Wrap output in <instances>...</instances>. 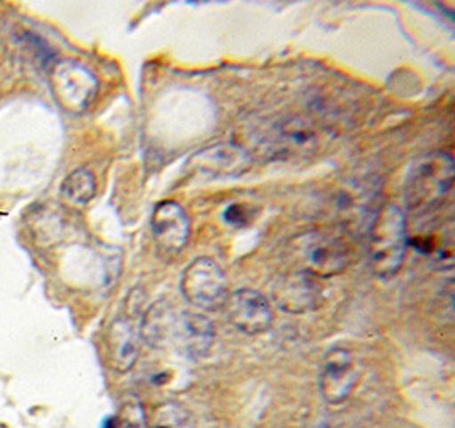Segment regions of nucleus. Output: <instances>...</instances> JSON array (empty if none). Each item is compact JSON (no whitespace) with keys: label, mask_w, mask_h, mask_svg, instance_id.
<instances>
[{"label":"nucleus","mask_w":455,"mask_h":428,"mask_svg":"<svg viewBox=\"0 0 455 428\" xmlns=\"http://www.w3.org/2000/svg\"><path fill=\"white\" fill-rule=\"evenodd\" d=\"M142 338L154 347L171 343L189 359H202L212 350L215 329L204 314H174L166 306H154L142 319Z\"/></svg>","instance_id":"1"},{"label":"nucleus","mask_w":455,"mask_h":428,"mask_svg":"<svg viewBox=\"0 0 455 428\" xmlns=\"http://www.w3.org/2000/svg\"><path fill=\"white\" fill-rule=\"evenodd\" d=\"M410 245L406 214L395 204L384 206L372 224L371 232V263L382 279L394 277L404 262Z\"/></svg>","instance_id":"2"},{"label":"nucleus","mask_w":455,"mask_h":428,"mask_svg":"<svg viewBox=\"0 0 455 428\" xmlns=\"http://www.w3.org/2000/svg\"><path fill=\"white\" fill-rule=\"evenodd\" d=\"M454 186V161L449 154H432L414 166L406 183V206L427 214L438 208Z\"/></svg>","instance_id":"3"},{"label":"nucleus","mask_w":455,"mask_h":428,"mask_svg":"<svg viewBox=\"0 0 455 428\" xmlns=\"http://www.w3.org/2000/svg\"><path fill=\"white\" fill-rule=\"evenodd\" d=\"M181 292L188 303L204 311H217L228 299V277L210 258H198L181 277Z\"/></svg>","instance_id":"4"},{"label":"nucleus","mask_w":455,"mask_h":428,"mask_svg":"<svg viewBox=\"0 0 455 428\" xmlns=\"http://www.w3.org/2000/svg\"><path fill=\"white\" fill-rule=\"evenodd\" d=\"M52 89L57 101L70 113L85 111L98 94V79L77 61H59L52 72Z\"/></svg>","instance_id":"5"},{"label":"nucleus","mask_w":455,"mask_h":428,"mask_svg":"<svg viewBox=\"0 0 455 428\" xmlns=\"http://www.w3.org/2000/svg\"><path fill=\"white\" fill-rule=\"evenodd\" d=\"M142 319L140 309L130 306L126 314L113 321L108 331V355L111 367L118 372H128L135 366L140 353L142 340Z\"/></svg>","instance_id":"6"},{"label":"nucleus","mask_w":455,"mask_h":428,"mask_svg":"<svg viewBox=\"0 0 455 428\" xmlns=\"http://www.w3.org/2000/svg\"><path fill=\"white\" fill-rule=\"evenodd\" d=\"M360 379L352 351L345 348H332L324 360L319 374V391L330 405L347 401Z\"/></svg>","instance_id":"7"},{"label":"nucleus","mask_w":455,"mask_h":428,"mask_svg":"<svg viewBox=\"0 0 455 428\" xmlns=\"http://www.w3.org/2000/svg\"><path fill=\"white\" fill-rule=\"evenodd\" d=\"M191 222L187 210L172 200L156 206L152 214V234L156 246L167 256H176L189 239Z\"/></svg>","instance_id":"8"},{"label":"nucleus","mask_w":455,"mask_h":428,"mask_svg":"<svg viewBox=\"0 0 455 428\" xmlns=\"http://www.w3.org/2000/svg\"><path fill=\"white\" fill-rule=\"evenodd\" d=\"M226 306L232 325L248 335H259L271 327L273 312L269 303L256 290L243 288L230 294Z\"/></svg>","instance_id":"9"},{"label":"nucleus","mask_w":455,"mask_h":428,"mask_svg":"<svg viewBox=\"0 0 455 428\" xmlns=\"http://www.w3.org/2000/svg\"><path fill=\"white\" fill-rule=\"evenodd\" d=\"M304 271L314 279H331L350 263L348 247L338 238L319 236L309 239L304 249Z\"/></svg>","instance_id":"10"},{"label":"nucleus","mask_w":455,"mask_h":428,"mask_svg":"<svg viewBox=\"0 0 455 428\" xmlns=\"http://www.w3.org/2000/svg\"><path fill=\"white\" fill-rule=\"evenodd\" d=\"M319 295L321 288L314 277L306 271L280 280L273 290L276 304L290 314H304L315 309L319 304Z\"/></svg>","instance_id":"11"},{"label":"nucleus","mask_w":455,"mask_h":428,"mask_svg":"<svg viewBox=\"0 0 455 428\" xmlns=\"http://www.w3.org/2000/svg\"><path fill=\"white\" fill-rule=\"evenodd\" d=\"M411 245L428 256L440 268H452L454 263V229L452 219L432 225L428 232L414 236Z\"/></svg>","instance_id":"12"},{"label":"nucleus","mask_w":455,"mask_h":428,"mask_svg":"<svg viewBox=\"0 0 455 428\" xmlns=\"http://www.w3.org/2000/svg\"><path fill=\"white\" fill-rule=\"evenodd\" d=\"M96 195V178L89 169H77L65 178L62 197L70 205L84 206Z\"/></svg>","instance_id":"13"},{"label":"nucleus","mask_w":455,"mask_h":428,"mask_svg":"<svg viewBox=\"0 0 455 428\" xmlns=\"http://www.w3.org/2000/svg\"><path fill=\"white\" fill-rule=\"evenodd\" d=\"M148 428H195V424L185 407L178 403H164L154 409Z\"/></svg>","instance_id":"14"},{"label":"nucleus","mask_w":455,"mask_h":428,"mask_svg":"<svg viewBox=\"0 0 455 428\" xmlns=\"http://www.w3.org/2000/svg\"><path fill=\"white\" fill-rule=\"evenodd\" d=\"M116 422L120 428H148V420L145 416L144 405L140 403V400L128 398Z\"/></svg>","instance_id":"15"},{"label":"nucleus","mask_w":455,"mask_h":428,"mask_svg":"<svg viewBox=\"0 0 455 428\" xmlns=\"http://www.w3.org/2000/svg\"><path fill=\"white\" fill-rule=\"evenodd\" d=\"M224 219L234 227H244V225L249 224L248 208L243 204H232L228 206V210L224 214Z\"/></svg>","instance_id":"16"},{"label":"nucleus","mask_w":455,"mask_h":428,"mask_svg":"<svg viewBox=\"0 0 455 428\" xmlns=\"http://www.w3.org/2000/svg\"><path fill=\"white\" fill-rule=\"evenodd\" d=\"M321 428H338V427H334V425H332V424H324V425H323V427Z\"/></svg>","instance_id":"17"}]
</instances>
